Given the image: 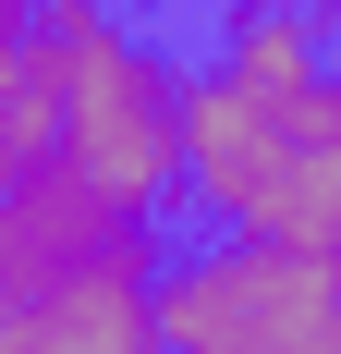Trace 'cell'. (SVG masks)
I'll list each match as a JSON object with an SVG mask.
<instances>
[{"label": "cell", "instance_id": "6da1fadb", "mask_svg": "<svg viewBox=\"0 0 341 354\" xmlns=\"http://www.w3.org/2000/svg\"><path fill=\"white\" fill-rule=\"evenodd\" d=\"M0 354H159V220L49 159L0 208Z\"/></svg>", "mask_w": 341, "mask_h": 354}, {"label": "cell", "instance_id": "7a4b0ae2", "mask_svg": "<svg viewBox=\"0 0 341 354\" xmlns=\"http://www.w3.org/2000/svg\"><path fill=\"white\" fill-rule=\"evenodd\" d=\"M341 342V269L256 232L170 257L159 269V354H329Z\"/></svg>", "mask_w": 341, "mask_h": 354}, {"label": "cell", "instance_id": "3957f363", "mask_svg": "<svg viewBox=\"0 0 341 354\" xmlns=\"http://www.w3.org/2000/svg\"><path fill=\"white\" fill-rule=\"evenodd\" d=\"M61 171L135 220H159L183 196V62L159 37L135 25L98 37V62L73 73V110H61Z\"/></svg>", "mask_w": 341, "mask_h": 354}, {"label": "cell", "instance_id": "277c9868", "mask_svg": "<svg viewBox=\"0 0 341 354\" xmlns=\"http://www.w3.org/2000/svg\"><path fill=\"white\" fill-rule=\"evenodd\" d=\"M305 110H317V98H305ZM305 110L232 86L220 62L183 73V208L220 220V232H256L269 196H280V171H293V147H305Z\"/></svg>", "mask_w": 341, "mask_h": 354}, {"label": "cell", "instance_id": "5b68a950", "mask_svg": "<svg viewBox=\"0 0 341 354\" xmlns=\"http://www.w3.org/2000/svg\"><path fill=\"white\" fill-rule=\"evenodd\" d=\"M110 25L122 12H25V0H0V147L12 159H61L73 73L98 62Z\"/></svg>", "mask_w": 341, "mask_h": 354}, {"label": "cell", "instance_id": "8992f818", "mask_svg": "<svg viewBox=\"0 0 341 354\" xmlns=\"http://www.w3.org/2000/svg\"><path fill=\"white\" fill-rule=\"evenodd\" d=\"M256 245H293V257H317V269H341V98L305 110V147H293V171H280Z\"/></svg>", "mask_w": 341, "mask_h": 354}, {"label": "cell", "instance_id": "52a82bcc", "mask_svg": "<svg viewBox=\"0 0 341 354\" xmlns=\"http://www.w3.org/2000/svg\"><path fill=\"white\" fill-rule=\"evenodd\" d=\"M220 73H232V86H256V98H280V110H305V98H329V25L232 12V25H220Z\"/></svg>", "mask_w": 341, "mask_h": 354}, {"label": "cell", "instance_id": "ba28073f", "mask_svg": "<svg viewBox=\"0 0 341 354\" xmlns=\"http://www.w3.org/2000/svg\"><path fill=\"white\" fill-rule=\"evenodd\" d=\"M37 171H49V159H12V147H0V208H12V196H25Z\"/></svg>", "mask_w": 341, "mask_h": 354}, {"label": "cell", "instance_id": "9c48e42d", "mask_svg": "<svg viewBox=\"0 0 341 354\" xmlns=\"http://www.w3.org/2000/svg\"><path fill=\"white\" fill-rule=\"evenodd\" d=\"M232 12H293V25H317V12H341V0H232Z\"/></svg>", "mask_w": 341, "mask_h": 354}, {"label": "cell", "instance_id": "30bf717a", "mask_svg": "<svg viewBox=\"0 0 341 354\" xmlns=\"http://www.w3.org/2000/svg\"><path fill=\"white\" fill-rule=\"evenodd\" d=\"M25 12H110V0H25Z\"/></svg>", "mask_w": 341, "mask_h": 354}, {"label": "cell", "instance_id": "8fae6325", "mask_svg": "<svg viewBox=\"0 0 341 354\" xmlns=\"http://www.w3.org/2000/svg\"><path fill=\"white\" fill-rule=\"evenodd\" d=\"M329 98H341V12H329Z\"/></svg>", "mask_w": 341, "mask_h": 354}]
</instances>
